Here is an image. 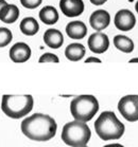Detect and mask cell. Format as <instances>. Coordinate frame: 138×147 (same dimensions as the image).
Instances as JSON below:
<instances>
[{"instance_id":"cell-1","label":"cell","mask_w":138,"mask_h":147,"mask_svg":"<svg viewBox=\"0 0 138 147\" xmlns=\"http://www.w3.org/2000/svg\"><path fill=\"white\" fill-rule=\"evenodd\" d=\"M57 125L53 117L44 113H35L21 122L22 134L32 141L45 142L53 139Z\"/></svg>"},{"instance_id":"cell-2","label":"cell","mask_w":138,"mask_h":147,"mask_svg":"<svg viewBox=\"0 0 138 147\" xmlns=\"http://www.w3.org/2000/svg\"><path fill=\"white\" fill-rule=\"evenodd\" d=\"M94 130L101 140L109 141L120 139L125 127L113 111H103L94 122Z\"/></svg>"},{"instance_id":"cell-3","label":"cell","mask_w":138,"mask_h":147,"mask_svg":"<svg viewBox=\"0 0 138 147\" xmlns=\"http://www.w3.org/2000/svg\"><path fill=\"white\" fill-rule=\"evenodd\" d=\"M34 100L30 94L26 95H9L2 96L1 109L11 119H21L33 109Z\"/></svg>"},{"instance_id":"cell-4","label":"cell","mask_w":138,"mask_h":147,"mask_svg":"<svg viewBox=\"0 0 138 147\" xmlns=\"http://www.w3.org/2000/svg\"><path fill=\"white\" fill-rule=\"evenodd\" d=\"M91 132L86 123L73 121L65 124L61 138L66 145L70 147L85 146L89 142Z\"/></svg>"},{"instance_id":"cell-5","label":"cell","mask_w":138,"mask_h":147,"mask_svg":"<svg viewBox=\"0 0 138 147\" xmlns=\"http://www.w3.org/2000/svg\"><path fill=\"white\" fill-rule=\"evenodd\" d=\"M99 110V102L94 95H79L70 103V113L75 121L86 123Z\"/></svg>"},{"instance_id":"cell-6","label":"cell","mask_w":138,"mask_h":147,"mask_svg":"<svg viewBox=\"0 0 138 147\" xmlns=\"http://www.w3.org/2000/svg\"><path fill=\"white\" fill-rule=\"evenodd\" d=\"M118 110L128 122L138 121V95H125L118 103Z\"/></svg>"},{"instance_id":"cell-7","label":"cell","mask_w":138,"mask_h":147,"mask_svg":"<svg viewBox=\"0 0 138 147\" xmlns=\"http://www.w3.org/2000/svg\"><path fill=\"white\" fill-rule=\"evenodd\" d=\"M114 24L118 30L122 32L131 31L136 24V17L128 9H121L118 11L114 17Z\"/></svg>"},{"instance_id":"cell-8","label":"cell","mask_w":138,"mask_h":147,"mask_svg":"<svg viewBox=\"0 0 138 147\" xmlns=\"http://www.w3.org/2000/svg\"><path fill=\"white\" fill-rule=\"evenodd\" d=\"M88 48L96 54H102L106 52L109 47V39L106 34L102 32H96L88 38Z\"/></svg>"},{"instance_id":"cell-9","label":"cell","mask_w":138,"mask_h":147,"mask_svg":"<svg viewBox=\"0 0 138 147\" xmlns=\"http://www.w3.org/2000/svg\"><path fill=\"white\" fill-rule=\"evenodd\" d=\"M83 0H60V9L66 17H77L84 12Z\"/></svg>"},{"instance_id":"cell-10","label":"cell","mask_w":138,"mask_h":147,"mask_svg":"<svg viewBox=\"0 0 138 147\" xmlns=\"http://www.w3.org/2000/svg\"><path fill=\"white\" fill-rule=\"evenodd\" d=\"M111 24V15L105 10H97L89 17V24L94 30L101 32Z\"/></svg>"},{"instance_id":"cell-11","label":"cell","mask_w":138,"mask_h":147,"mask_svg":"<svg viewBox=\"0 0 138 147\" xmlns=\"http://www.w3.org/2000/svg\"><path fill=\"white\" fill-rule=\"evenodd\" d=\"M31 57V48L24 42H17L10 49V58L16 64L26 63Z\"/></svg>"},{"instance_id":"cell-12","label":"cell","mask_w":138,"mask_h":147,"mask_svg":"<svg viewBox=\"0 0 138 147\" xmlns=\"http://www.w3.org/2000/svg\"><path fill=\"white\" fill-rule=\"evenodd\" d=\"M66 34L72 39H83L87 34V27L80 20L70 21L66 26Z\"/></svg>"},{"instance_id":"cell-13","label":"cell","mask_w":138,"mask_h":147,"mask_svg":"<svg viewBox=\"0 0 138 147\" xmlns=\"http://www.w3.org/2000/svg\"><path fill=\"white\" fill-rule=\"evenodd\" d=\"M44 42L51 49H58L64 44V36L56 29H48L44 34Z\"/></svg>"},{"instance_id":"cell-14","label":"cell","mask_w":138,"mask_h":147,"mask_svg":"<svg viewBox=\"0 0 138 147\" xmlns=\"http://www.w3.org/2000/svg\"><path fill=\"white\" fill-rule=\"evenodd\" d=\"M85 52L86 50L83 45L79 42H73L67 46L65 50V56L71 61H79L84 57Z\"/></svg>"},{"instance_id":"cell-15","label":"cell","mask_w":138,"mask_h":147,"mask_svg":"<svg viewBox=\"0 0 138 147\" xmlns=\"http://www.w3.org/2000/svg\"><path fill=\"white\" fill-rule=\"evenodd\" d=\"M39 19L47 26L55 24L58 21V12L52 5H46L39 11Z\"/></svg>"},{"instance_id":"cell-16","label":"cell","mask_w":138,"mask_h":147,"mask_svg":"<svg viewBox=\"0 0 138 147\" xmlns=\"http://www.w3.org/2000/svg\"><path fill=\"white\" fill-rule=\"evenodd\" d=\"M19 17V9L15 4H9L0 11V20L4 24H14Z\"/></svg>"},{"instance_id":"cell-17","label":"cell","mask_w":138,"mask_h":147,"mask_svg":"<svg viewBox=\"0 0 138 147\" xmlns=\"http://www.w3.org/2000/svg\"><path fill=\"white\" fill-rule=\"evenodd\" d=\"M20 31L21 33L27 36H33L39 31V24L37 20L33 17H26L21 20L20 22Z\"/></svg>"},{"instance_id":"cell-18","label":"cell","mask_w":138,"mask_h":147,"mask_svg":"<svg viewBox=\"0 0 138 147\" xmlns=\"http://www.w3.org/2000/svg\"><path fill=\"white\" fill-rule=\"evenodd\" d=\"M114 46L123 53H131L134 50V42L125 35H116L114 37Z\"/></svg>"},{"instance_id":"cell-19","label":"cell","mask_w":138,"mask_h":147,"mask_svg":"<svg viewBox=\"0 0 138 147\" xmlns=\"http://www.w3.org/2000/svg\"><path fill=\"white\" fill-rule=\"evenodd\" d=\"M13 39L11 30L7 28H0V48H3L10 44Z\"/></svg>"},{"instance_id":"cell-20","label":"cell","mask_w":138,"mask_h":147,"mask_svg":"<svg viewBox=\"0 0 138 147\" xmlns=\"http://www.w3.org/2000/svg\"><path fill=\"white\" fill-rule=\"evenodd\" d=\"M60 59H58V57L55 55V54H52V53H45L43 54L41 57H39V59H38V63H58Z\"/></svg>"},{"instance_id":"cell-21","label":"cell","mask_w":138,"mask_h":147,"mask_svg":"<svg viewBox=\"0 0 138 147\" xmlns=\"http://www.w3.org/2000/svg\"><path fill=\"white\" fill-rule=\"evenodd\" d=\"M43 0H20L21 5L26 9H30V10H33V9H36L41 4Z\"/></svg>"},{"instance_id":"cell-22","label":"cell","mask_w":138,"mask_h":147,"mask_svg":"<svg viewBox=\"0 0 138 147\" xmlns=\"http://www.w3.org/2000/svg\"><path fill=\"white\" fill-rule=\"evenodd\" d=\"M85 63H101V59H99L97 57H88L87 59L85 60Z\"/></svg>"},{"instance_id":"cell-23","label":"cell","mask_w":138,"mask_h":147,"mask_svg":"<svg viewBox=\"0 0 138 147\" xmlns=\"http://www.w3.org/2000/svg\"><path fill=\"white\" fill-rule=\"evenodd\" d=\"M107 0H90V2L94 5H102V4H104Z\"/></svg>"},{"instance_id":"cell-24","label":"cell","mask_w":138,"mask_h":147,"mask_svg":"<svg viewBox=\"0 0 138 147\" xmlns=\"http://www.w3.org/2000/svg\"><path fill=\"white\" fill-rule=\"evenodd\" d=\"M7 4V1H5V0H0V11L2 10Z\"/></svg>"},{"instance_id":"cell-25","label":"cell","mask_w":138,"mask_h":147,"mask_svg":"<svg viewBox=\"0 0 138 147\" xmlns=\"http://www.w3.org/2000/svg\"><path fill=\"white\" fill-rule=\"evenodd\" d=\"M104 147H124L121 144H108V145H105Z\"/></svg>"},{"instance_id":"cell-26","label":"cell","mask_w":138,"mask_h":147,"mask_svg":"<svg viewBox=\"0 0 138 147\" xmlns=\"http://www.w3.org/2000/svg\"><path fill=\"white\" fill-rule=\"evenodd\" d=\"M128 63H138V57H136V58H132V59H130V61Z\"/></svg>"},{"instance_id":"cell-27","label":"cell","mask_w":138,"mask_h":147,"mask_svg":"<svg viewBox=\"0 0 138 147\" xmlns=\"http://www.w3.org/2000/svg\"><path fill=\"white\" fill-rule=\"evenodd\" d=\"M135 10H136V12H137V14H138V0H137V2H136V4H135Z\"/></svg>"},{"instance_id":"cell-28","label":"cell","mask_w":138,"mask_h":147,"mask_svg":"<svg viewBox=\"0 0 138 147\" xmlns=\"http://www.w3.org/2000/svg\"><path fill=\"white\" fill-rule=\"evenodd\" d=\"M82 147H86V146H82Z\"/></svg>"}]
</instances>
